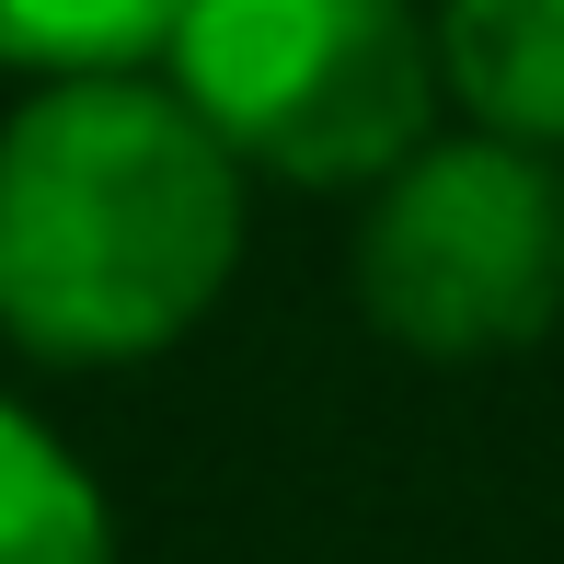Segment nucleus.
Instances as JSON below:
<instances>
[{"mask_svg":"<svg viewBox=\"0 0 564 564\" xmlns=\"http://www.w3.org/2000/svg\"><path fill=\"white\" fill-rule=\"evenodd\" d=\"M242 265V162L173 82H46L0 116V335L127 369L208 323Z\"/></svg>","mask_w":564,"mask_h":564,"instance_id":"nucleus-1","label":"nucleus"},{"mask_svg":"<svg viewBox=\"0 0 564 564\" xmlns=\"http://www.w3.org/2000/svg\"><path fill=\"white\" fill-rule=\"evenodd\" d=\"M162 82L242 173L392 185L438 139V23L415 0H185Z\"/></svg>","mask_w":564,"mask_h":564,"instance_id":"nucleus-2","label":"nucleus"},{"mask_svg":"<svg viewBox=\"0 0 564 564\" xmlns=\"http://www.w3.org/2000/svg\"><path fill=\"white\" fill-rule=\"evenodd\" d=\"M357 300L415 357H519L564 323V173L507 139H426L357 219Z\"/></svg>","mask_w":564,"mask_h":564,"instance_id":"nucleus-3","label":"nucleus"},{"mask_svg":"<svg viewBox=\"0 0 564 564\" xmlns=\"http://www.w3.org/2000/svg\"><path fill=\"white\" fill-rule=\"evenodd\" d=\"M438 93L473 139L564 150V0H438Z\"/></svg>","mask_w":564,"mask_h":564,"instance_id":"nucleus-4","label":"nucleus"},{"mask_svg":"<svg viewBox=\"0 0 564 564\" xmlns=\"http://www.w3.org/2000/svg\"><path fill=\"white\" fill-rule=\"evenodd\" d=\"M0 564H116V507L82 449L0 392Z\"/></svg>","mask_w":564,"mask_h":564,"instance_id":"nucleus-5","label":"nucleus"},{"mask_svg":"<svg viewBox=\"0 0 564 564\" xmlns=\"http://www.w3.org/2000/svg\"><path fill=\"white\" fill-rule=\"evenodd\" d=\"M185 0H0V69L12 82H139L173 58Z\"/></svg>","mask_w":564,"mask_h":564,"instance_id":"nucleus-6","label":"nucleus"}]
</instances>
